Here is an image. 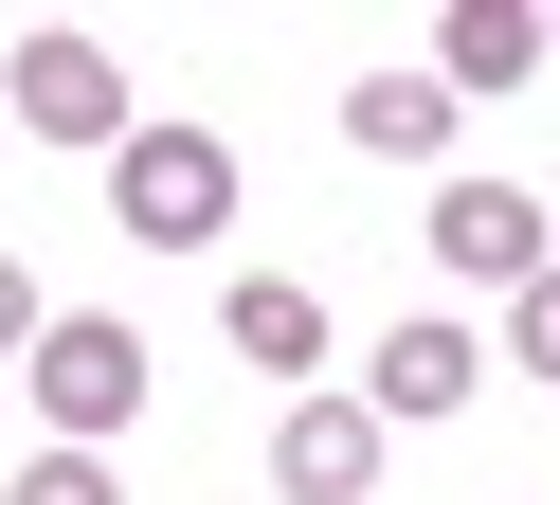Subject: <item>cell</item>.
<instances>
[{
	"instance_id": "1",
	"label": "cell",
	"mask_w": 560,
	"mask_h": 505,
	"mask_svg": "<svg viewBox=\"0 0 560 505\" xmlns=\"http://www.w3.org/2000/svg\"><path fill=\"white\" fill-rule=\"evenodd\" d=\"M19 397H37L55 451L145 433V325H127V307H55V325H37V361H19Z\"/></svg>"
},
{
	"instance_id": "2",
	"label": "cell",
	"mask_w": 560,
	"mask_h": 505,
	"mask_svg": "<svg viewBox=\"0 0 560 505\" xmlns=\"http://www.w3.org/2000/svg\"><path fill=\"white\" fill-rule=\"evenodd\" d=\"M109 216H127L145 252H218V235H235V144L182 127V108H145V127L109 144Z\"/></svg>"
},
{
	"instance_id": "3",
	"label": "cell",
	"mask_w": 560,
	"mask_h": 505,
	"mask_svg": "<svg viewBox=\"0 0 560 505\" xmlns=\"http://www.w3.org/2000/svg\"><path fill=\"white\" fill-rule=\"evenodd\" d=\"M0 108H19V144H73V163H109V144L145 127L127 55H109V36H73V19H37L19 55H0Z\"/></svg>"
},
{
	"instance_id": "4",
	"label": "cell",
	"mask_w": 560,
	"mask_h": 505,
	"mask_svg": "<svg viewBox=\"0 0 560 505\" xmlns=\"http://www.w3.org/2000/svg\"><path fill=\"white\" fill-rule=\"evenodd\" d=\"M470 397H488V343H470L452 307H416V325L362 343V415H380V433H452Z\"/></svg>"
},
{
	"instance_id": "5",
	"label": "cell",
	"mask_w": 560,
	"mask_h": 505,
	"mask_svg": "<svg viewBox=\"0 0 560 505\" xmlns=\"http://www.w3.org/2000/svg\"><path fill=\"white\" fill-rule=\"evenodd\" d=\"M380 451H398V433L362 415V379H307L290 415H271V505H362Z\"/></svg>"
},
{
	"instance_id": "6",
	"label": "cell",
	"mask_w": 560,
	"mask_h": 505,
	"mask_svg": "<svg viewBox=\"0 0 560 505\" xmlns=\"http://www.w3.org/2000/svg\"><path fill=\"white\" fill-rule=\"evenodd\" d=\"M434 271H470V289H542V271H560V216L524 199V180H434Z\"/></svg>"
},
{
	"instance_id": "7",
	"label": "cell",
	"mask_w": 560,
	"mask_h": 505,
	"mask_svg": "<svg viewBox=\"0 0 560 505\" xmlns=\"http://www.w3.org/2000/svg\"><path fill=\"white\" fill-rule=\"evenodd\" d=\"M218 343L254 361V379L307 397V379H326V289H307V271H235V289H218Z\"/></svg>"
},
{
	"instance_id": "8",
	"label": "cell",
	"mask_w": 560,
	"mask_h": 505,
	"mask_svg": "<svg viewBox=\"0 0 560 505\" xmlns=\"http://www.w3.org/2000/svg\"><path fill=\"white\" fill-rule=\"evenodd\" d=\"M524 72H542V19H506V0H470V19H434V91H452V108L524 91Z\"/></svg>"
},
{
	"instance_id": "9",
	"label": "cell",
	"mask_w": 560,
	"mask_h": 505,
	"mask_svg": "<svg viewBox=\"0 0 560 505\" xmlns=\"http://www.w3.org/2000/svg\"><path fill=\"white\" fill-rule=\"evenodd\" d=\"M343 144H362V163H434L452 91H434V72H362V91H343Z\"/></svg>"
},
{
	"instance_id": "10",
	"label": "cell",
	"mask_w": 560,
	"mask_h": 505,
	"mask_svg": "<svg viewBox=\"0 0 560 505\" xmlns=\"http://www.w3.org/2000/svg\"><path fill=\"white\" fill-rule=\"evenodd\" d=\"M0 505H127V469H109V451H37Z\"/></svg>"
},
{
	"instance_id": "11",
	"label": "cell",
	"mask_w": 560,
	"mask_h": 505,
	"mask_svg": "<svg viewBox=\"0 0 560 505\" xmlns=\"http://www.w3.org/2000/svg\"><path fill=\"white\" fill-rule=\"evenodd\" d=\"M506 361H524V379H560V271H542V289H506Z\"/></svg>"
},
{
	"instance_id": "12",
	"label": "cell",
	"mask_w": 560,
	"mask_h": 505,
	"mask_svg": "<svg viewBox=\"0 0 560 505\" xmlns=\"http://www.w3.org/2000/svg\"><path fill=\"white\" fill-rule=\"evenodd\" d=\"M37 325H55V289L19 271V252H0V379H19V361H37Z\"/></svg>"
},
{
	"instance_id": "13",
	"label": "cell",
	"mask_w": 560,
	"mask_h": 505,
	"mask_svg": "<svg viewBox=\"0 0 560 505\" xmlns=\"http://www.w3.org/2000/svg\"><path fill=\"white\" fill-rule=\"evenodd\" d=\"M542 72H560V19H542Z\"/></svg>"
}]
</instances>
